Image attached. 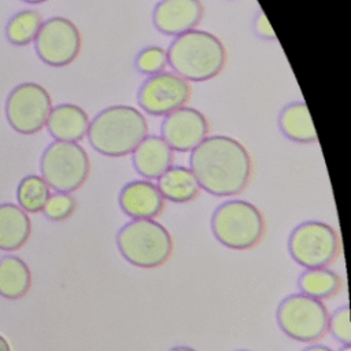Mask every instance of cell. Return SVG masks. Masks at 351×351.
<instances>
[{"instance_id": "484cf974", "label": "cell", "mask_w": 351, "mask_h": 351, "mask_svg": "<svg viewBox=\"0 0 351 351\" xmlns=\"http://www.w3.org/2000/svg\"><path fill=\"white\" fill-rule=\"evenodd\" d=\"M328 330L335 340L343 346H351V325H350V307L347 304L337 307L328 321Z\"/></svg>"}, {"instance_id": "5b68a950", "label": "cell", "mask_w": 351, "mask_h": 351, "mask_svg": "<svg viewBox=\"0 0 351 351\" xmlns=\"http://www.w3.org/2000/svg\"><path fill=\"white\" fill-rule=\"evenodd\" d=\"M215 239L230 250H250L263 237L265 219L256 206L245 200H228L211 217Z\"/></svg>"}, {"instance_id": "4316f807", "label": "cell", "mask_w": 351, "mask_h": 351, "mask_svg": "<svg viewBox=\"0 0 351 351\" xmlns=\"http://www.w3.org/2000/svg\"><path fill=\"white\" fill-rule=\"evenodd\" d=\"M254 30L255 33L265 40H276V33L273 30V27L270 26L267 16L265 15V12L259 11L258 15L254 19Z\"/></svg>"}, {"instance_id": "f546056e", "label": "cell", "mask_w": 351, "mask_h": 351, "mask_svg": "<svg viewBox=\"0 0 351 351\" xmlns=\"http://www.w3.org/2000/svg\"><path fill=\"white\" fill-rule=\"evenodd\" d=\"M169 351H196V350L192 347H188V346H177V347L170 348Z\"/></svg>"}, {"instance_id": "9c48e42d", "label": "cell", "mask_w": 351, "mask_h": 351, "mask_svg": "<svg viewBox=\"0 0 351 351\" xmlns=\"http://www.w3.org/2000/svg\"><path fill=\"white\" fill-rule=\"evenodd\" d=\"M52 100L47 89L36 82H22L8 95L5 117L14 130L22 134L40 132L48 121Z\"/></svg>"}, {"instance_id": "8fae6325", "label": "cell", "mask_w": 351, "mask_h": 351, "mask_svg": "<svg viewBox=\"0 0 351 351\" xmlns=\"http://www.w3.org/2000/svg\"><path fill=\"white\" fill-rule=\"evenodd\" d=\"M191 86L176 73L162 71L148 77L138 90V103L151 115H167L184 107L189 100Z\"/></svg>"}, {"instance_id": "8992f818", "label": "cell", "mask_w": 351, "mask_h": 351, "mask_svg": "<svg viewBox=\"0 0 351 351\" xmlns=\"http://www.w3.org/2000/svg\"><path fill=\"white\" fill-rule=\"evenodd\" d=\"M276 318L280 329L292 340L314 343L328 332L329 311L318 299L292 293L280 302Z\"/></svg>"}, {"instance_id": "7a4b0ae2", "label": "cell", "mask_w": 351, "mask_h": 351, "mask_svg": "<svg viewBox=\"0 0 351 351\" xmlns=\"http://www.w3.org/2000/svg\"><path fill=\"white\" fill-rule=\"evenodd\" d=\"M167 63L186 81H207L217 77L226 63L221 40L206 30H189L177 36L166 51Z\"/></svg>"}, {"instance_id": "5bb4252c", "label": "cell", "mask_w": 351, "mask_h": 351, "mask_svg": "<svg viewBox=\"0 0 351 351\" xmlns=\"http://www.w3.org/2000/svg\"><path fill=\"white\" fill-rule=\"evenodd\" d=\"M119 206L133 219H154L163 211L165 199L154 182L136 180L121 189Z\"/></svg>"}, {"instance_id": "1f68e13d", "label": "cell", "mask_w": 351, "mask_h": 351, "mask_svg": "<svg viewBox=\"0 0 351 351\" xmlns=\"http://www.w3.org/2000/svg\"><path fill=\"white\" fill-rule=\"evenodd\" d=\"M340 351H351V346H343V348Z\"/></svg>"}, {"instance_id": "3957f363", "label": "cell", "mask_w": 351, "mask_h": 351, "mask_svg": "<svg viewBox=\"0 0 351 351\" xmlns=\"http://www.w3.org/2000/svg\"><path fill=\"white\" fill-rule=\"evenodd\" d=\"M144 115L132 106H111L100 111L88 128L90 145L106 156H125L147 137Z\"/></svg>"}, {"instance_id": "4fadbf2b", "label": "cell", "mask_w": 351, "mask_h": 351, "mask_svg": "<svg viewBox=\"0 0 351 351\" xmlns=\"http://www.w3.org/2000/svg\"><path fill=\"white\" fill-rule=\"evenodd\" d=\"M203 16L200 0H160L154 10V25L169 36L193 30Z\"/></svg>"}, {"instance_id": "d6a6232c", "label": "cell", "mask_w": 351, "mask_h": 351, "mask_svg": "<svg viewBox=\"0 0 351 351\" xmlns=\"http://www.w3.org/2000/svg\"><path fill=\"white\" fill-rule=\"evenodd\" d=\"M236 351H248V350H236Z\"/></svg>"}, {"instance_id": "ac0fdd59", "label": "cell", "mask_w": 351, "mask_h": 351, "mask_svg": "<svg viewBox=\"0 0 351 351\" xmlns=\"http://www.w3.org/2000/svg\"><path fill=\"white\" fill-rule=\"evenodd\" d=\"M156 186L163 199L174 203H188L200 193V185L192 170L184 166H170L158 178Z\"/></svg>"}, {"instance_id": "d6986e66", "label": "cell", "mask_w": 351, "mask_h": 351, "mask_svg": "<svg viewBox=\"0 0 351 351\" xmlns=\"http://www.w3.org/2000/svg\"><path fill=\"white\" fill-rule=\"evenodd\" d=\"M278 125L282 134L298 143L317 141V132L304 103H291L285 106L278 117Z\"/></svg>"}, {"instance_id": "6da1fadb", "label": "cell", "mask_w": 351, "mask_h": 351, "mask_svg": "<svg viewBox=\"0 0 351 351\" xmlns=\"http://www.w3.org/2000/svg\"><path fill=\"white\" fill-rule=\"evenodd\" d=\"M200 189L215 196L240 193L248 184L252 162L245 147L229 136H208L189 158Z\"/></svg>"}, {"instance_id": "9a60e30c", "label": "cell", "mask_w": 351, "mask_h": 351, "mask_svg": "<svg viewBox=\"0 0 351 351\" xmlns=\"http://www.w3.org/2000/svg\"><path fill=\"white\" fill-rule=\"evenodd\" d=\"M45 126L56 141L77 143L88 133L89 117L80 106L63 103L51 110Z\"/></svg>"}, {"instance_id": "277c9868", "label": "cell", "mask_w": 351, "mask_h": 351, "mask_svg": "<svg viewBox=\"0 0 351 351\" xmlns=\"http://www.w3.org/2000/svg\"><path fill=\"white\" fill-rule=\"evenodd\" d=\"M121 255L133 266L152 269L162 266L173 252L169 230L154 219H132L117 233Z\"/></svg>"}, {"instance_id": "cb8c5ba5", "label": "cell", "mask_w": 351, "mask_h": 351, "mask_svg": "<svg viewBox=\"0 0 351 351\" xmlns=\"http://www.w3.org/2000/svg\"><path fill=\"white\" fill-rule=\"evenodd\" d=\"M167 64V53L160 47H148L140 51L136 58V69L143 74H158Z\"/></svg>"}, {"instance_id": "f1b7e54d", "label": "cell", "mask_w": 351, "mask_h": 351, "mask_svg": "<svg viewBox=\"0 0 351 351\" xmlns=\"http://www.w3.org/2000/svg\"><path fill=\"white\" fill-rule=\"evenodd\" d=\"M0 351H11V347H10V343L5 340V337H3L0 335Z\"/></svg>"}, {"instance_id": "603a6c76", "label": "cell", "mask_w": 351, "mask_h": 351, "mask_svg": "<svg viewBox=\"0 0 351 351\" xmlns=\"http://www.w3.org/2000/svg\"><path fill=\"white\" fill-rule=\"evenodd\" d=\"M43 25V16L36 10L15 14L5 26V36L14 45H27L34 41Z\"/></svg>"}, {"instance_id": "e0dca14e", "label": "cell", "mask_w": 351, "mask_h": 351, "mask_svg": "<svg viewBox=\"0 0 351 351\" xmlns=\"http://www.w3.org/2000/svg\"><path fill=\"white\" fill-rule=\"evenodd\" d=\"M32 222L16 204H0V250L16 251L29 240Z\"/></svg>"}, {"instance_id": "7402d4cb", "label": "cell", "mask_w": 351, "mask_h": 351, "mask_svg": "<svg viewBox=\"0 0 351 351\" xmlns=\"http://www.w3.org/2000/svg\"><path fill=\"white\" fill-rule=\"evenodd\" d=\"M51 196L49 185L41 176H26L16 189V200L25 213H40Z\"/></svg>"}, {"instance_id": "52a82bcc", "label": "cell", "mask_w": 351, "mask_h": 351, "mask_svg": "<svg viewBox=\"0 0 351 351\" xmlns=\"http://www.w3.org/2000/svg\"><path fill=\"white\" fill-rule=\"evenodd\" d=\"M41 177L56 192L70 193L82 186L89 174V158L77 143L53 141L41 156Z\"/></svg>"}, {"instance_id": "7c38bea8", "label": "cell", "mask_w": 351, "mask_h": 351, "mask_svg": "<svg viewBox=\"0 0 351 351\" xmlns=\"http://www.w3.org/2000/svg\"><path fill=\"white\" fill-rule=\"evenodd\" d=\"M162 138L174 151H192L208 133L206 117L196 108L181 107L167 114L162 122Z\"/></svg>"}, {"instance_id": "d4e9b609", "label": "cell", "mask_w": 351, "mask_h": 351, "mask_svg": "<svg viewBox=\"0 0 351 351\" xmlns=\"http://www.w3.org/2000/svg\"><path fill=\"white\" fill-rule=\"evenodd\" d=\"M77 202L70 193L56 192L49 196L44 206V214L51 221H64L75 210Z\"/></svg>"}, {"instance_id": "ffe728a7", "label": "cell", "mask_w": 351, "mask_h": 351, "mask_svg": "<svg viewBox=\"0 0 351 351\" xmlns=\"http://www.w3.org/2000/svg\"><path fill=\"white\" fill-rule=\"evenodd\" d=\"M32 285V274L27 265L15 255L0 259V295L5 299H21Z\"/></svg>"}, {"instance_id": "ba28073f", "label": "cell", "mask_w": 351, "mask_h": 351, "mask_svg": "<svg viewBox=\"0 0 351 351\" xmlns=\"http://www.w3.org/2000/svg\"><path fill=\"white\" fill-rule=\"evenodd\" d=\"M288 251L292 259L304 269L328 267L339 255L340 240L330 225L306 221L291 232Z\"/></svg>"}, {"instance_id": "44dd1931", "label": "cell", "mask_w": 351, "mask_h": 351, "mask_svg": "<svg viewBox=\"0 0 351 351\" xmlns=\"http://www.w3.org/2000/svg\"><path fill=\"white\" fill-rule=\"evenodd\" d=\"M298 287L300 293L324 300L336 296L341 291L343 280L328 267L306 269L298 278Z\"/></svg>"}, {"instance_id": "30bf717a", "label": "cell", "mask_w": 351, "mask_h": 351, "mask_svg": "<svg viewBox=\"0 0 351 351\" xmlns=\"http://www.w3.org/2000/svg\"><path fill=\"white\" fill-rule=\"evenodd\" d=\"M34 41L40 59L53 67L71 63L81 49L78 27L63 16H53L43 22Z\"/></svg>"}, {"instance_id": "83f0119b", "label": "cell", "mask_w": 351, "mask_h": 351, "mask_svg": "<svg viewBox=\"0 0 351 351\" xmlns=\"http://www.w3.org/2000/svg\"><path fill=\"white\" fill-rule=\"evenodd\" d=\"M302 351H333L330 347L328 346H322V344H313V346H308L306 348H303Z\"/></svg>"}, {"instance_id": "2e32d148", "label": "cell", "mask_w": 351, "mask_h": 351, "mask_svg": "<svg viewBox=\"0 0 351 351\" xmlns=\"http://www.w3.org/2000/svg\"><path fill=\"white\" fill-rule=\"evenodd\" d=\"M132 154L134 169L145 178H159L174 159L173 149L160 136H147Z\"/></svg>"}, {"instance_id": "4dcf8cb0", "label": "cell", "mask_w": 351, "mask_h": 351, "mask_svg": "<svg viewBox=\"0 0 351 351\" xmlns=\"http://www.w3.org/2000/svg\"><path fill=\"white\" fill-rule=\"evenodd\" d=\"M22 1L30 3V4H38V3H44V1H47V0H22Z\"/></svg>"}]
</instances>
